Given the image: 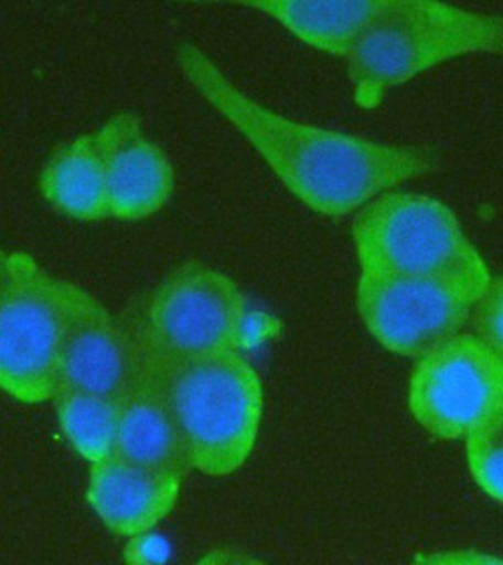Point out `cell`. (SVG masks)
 I'll return each mask as SVG.
<instances>
[{"label": "cell", "instance_id": "7a4b0ae2", "mask_svg": "<svg viewBox=\"0 0 503 565\" xmlns=\"http://www.w3.org/2000/svg\"><path fill=\"white\" fill-rule=\"evenodd\" d=\"M141 352L163 388L193 470L208 477L237 472L255 450L264 415V385L252 362L240 352L196 359L161 358L143 347Z\"/></svg>", "mask_w": 503, "mask_h": 565}, {"label": "cell", "instance_id": "ba28073f", "mask_svg": "<svg viewBox=\"0 0 503 565\" xmlns=\"http://www.w3.org/2000/svg\"><path fill=\"white\" fill-rule=\"evenodd\" d=\"M502 405V361L475 334L458 332L415 364L408 408L432 437L467 438Z\"/></svg>", "mask_w": 503, "mask_h": 565}, {"label": "cell", "instance_id": "3957f363", "mask_svg": "<svg viewBox=\"0 0 503 565\" xmlns=\"http://www.w3.org/2000/svg\"><path fill=\"white\" fill-rule=\"evenodd\" d=\"M503 57V14L477 13L446 0H410L367 32L346 57L358 105L464 55Z\"/></svg>", "mask_w": 503, "mask_h": 565}, {"label": "cell", "instance_id": "9c48e42d", "mask_svg": "<svg viewBox=\"0 0 503 565\" xmlns=\"http://www.w3.org/2000/svg\"><path fill=\"white\" fill-rule=\"evenodd\" d=\"M140 362V341L131 323L119 322L93 294L71 282L57 391L76 388L120 399Z\"/></svg>", "mask_w": 503, "mask_h": 565}, {"label": "cell", "instance_id": "e0dca14e", "mask_svg": "<svg viewBox=\"0 0 503 565\" xmlns=\"http://www.w3.org/2000/svg\"><path fill=\"white\" fill-rule=\"evenodd\" d=\"M473 334L481 338L503 364V276H491L488 287L473 305Z\"/></svg>", "mask_w": 503, "mask_h": 565}, {"label": "cell", "instance_id": "d6986e66", "mask_svg": "<svg viewBox=\"0 0 503 565\" xmlns=\"http://www.w3.org/2000/svg\"><path fill=\"white\" fill-rule=\"evenodd\" d=\"M9 253H6L4 249H0V296H2V291H4L6 282H8L9 276Z\"/></svg>", "mask_w": 503, "mask_h": 565}, {"label": "cell", "instance_id": "277c9868", "mask_svg": "<svg viewBox=\"0 0 503 565\" xmlns=\"http://www.w3.org/2000/svg\"><path fill=\"white\" fill-rule=\"evenodd\" d=\"M352 241L364 274L491 276L454 212L426 194L387 191L371 200L353 217Z\"/></svg>", "mask_w": 503, "mask_h": 565}, {"label": "cell", "instance_id": "30bf717a", "mask_svg": "<svg viewBox=\"0 0 503 565\" xmlns=\"http://www.w3.org/2000/svg\"><path fill=\"white\" fill-rule=\"evenodd\" d=\"M105 163L110 217L138 221L172 199L175 172L161 147L147 137L137 115L119 114L96 132Z\"/></svg>", "mask_w": 503, "mask_h": 565}, {"label": "cell", "instance_id": "5b68a950", "mask_svg": "<svg viewBox=\"0 0 503 565\" xmlns=\"http://www.w3.org/2000/svg\"><path fill=\"white\" fill-rule=\"evenodd\" d=\"M246 326V297L237 282L200 262L161 279L131 323L143 349L170 359L240 352Z\"/></svg>", "mask_w": 503, "mask_h": 565}, {"label": "cell", "instance_id": "7c38bea8", "mask_svg": "<svg viewBox=\"0 0 503 565\" xmlns=\"http://www.w3.org/2000/svg\"><path fill=\"white\" fill-rule=\"evenodd\" d=\"M255 9L318 52L346 58L385 17L410 0H188Z\"/></svg>", "mask_w": 503, "mask_h": 565}, {"label": "cell", "instance_id": "2e32d148", "mask_svg": "<svg viewBox=\"0 0 503 565\" xmlns=\"http://www.w3.org/2000/svg\"><path fill=\"white\" fill-rule=\"evenodd\" d=\"M468 468L488 497L503 503V405L467 438Z\"/></svg>", "mask_w": 503, "mask_h": 565}, {"label": "cell", "instance_id": "4fadbf2b", "mask_svg": "<svg viewBox=\"0 0 503 565\" xmlns=\"http://www.w3.org/2000/svg\"><path fill=\"white\" fill-rule=\"evenodd\" d=\"M111 455L182 477L193 470L163 388L143 352L137 375L119 399Z\"/></svg>", "mask_w": 503, "mask_h": 565}, {"label": "cell", "instance_id": "ac0fdd59", "mask_svg": "<svg viewBox=\"0 0 503 565\" xmlns=\"http://www.w3.org/2000/svg\"><path fill=\"white\" fill-rule=\"evenodd\" d=\"M420 562H438V564H475V562H502L496 556L482 555L479 552H447L440 555L422 556Z\"/></svg>", "mask_w": 503, "mask_h": 565}, {"label": "cell", "instance_id": "9a60e30c", "mask_svg": "<svg viewBox=\"0 0 503 565\" xmlns=\"http://www.w3.org/2000/svg\"><path fill=\"white\" fill-rule=\"evenodd\" d=\"M53 402L62 431L82 458L96 463L111 455L119 399L76 388H58Z\"/></svg>", "mask_w": 503, "mask_h": 565}, {"label": "cell", "instance_id": "5bb4252c", "mask_svg": "<svg viewBox=\"0 0 503 565\" xmlns=\"http://www.w3.org/2000/svg\"><path fill=\"white\" fill-rule=\"evenodd\" d=\"M44 199L79 221L110 217L105 163L96 132L76 138L55 152L41 175Z\"/></svg>", "mask_w": 503, "mask_h": 565}, {"label": "cell", "instance_id": "6da1fadb", "mask_svg": "<svg viewBox=\"0 0 503 565\" xmlns=\"http://www.w3.org/2000/svg\"><path fill=\"white\" fill-rule=\"evenodd\" d=\"M176 62L191 87L249 141L282 185L322 216H349L435 167L424 150L317 128L270 110L194 44H181Z\"/></svg>", "mask_w": 503, "mask_h": 565}, {"label": "cell", "instance_id": "52a82bcc", "mask_svg": "<svg viewBox=\"0 0 503 565\" xmlns=\"http://www.w3.org/2000/svg\"><path fill=\"white\" fill-rule=\"evenodd\" d=\"M490 278L475 274L376 276L361 273L357 309L388 352L419 359L458 334Z\"/></svg>", "mask_w": 503, "mask_h": 565}, {"label": "cell", "instance_id": "8fae6325", "mask_svg": "<svg viewBox=\"0 0 503 565\" xmlns=\"http://www.w3.org/2000/svg\"><path fill=\"white\" fill-rule=\"evenodd\" d=\"M184 477L110 455L90 463L87 500L114 534L135 537L175 509Z\"/></svg>", "mask_w": 503, "mask_h": 565}, {"label": "cell", "instance_id": "8992f818", "mask_svg": "<svg viewBox=\"0 0 503 565\" xmlns=\"http://www.w3.org/2000/svg\"><path fill=\"white\" fill-rule=\"evenodd\" d=\"M71 281L53 278L26 253H11L0 296V391L26 405L57 391Z\"/></svg>", "mask_w": 503, "mask_h": 565}]
</instances>
